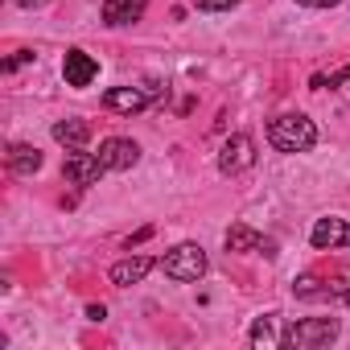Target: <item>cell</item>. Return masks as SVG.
<instances>
[{
    "mask_svg": "<svg viewBox=\"0 0 350 350\" xmlns=\"http://www.w3.org/2000/svg\"><path fill=\"white\" fill-rule=\"evenodd\" d=\"M87 317H91V321H103V317H107V309H103V305H87Z\"/></svg>",
    "mask_w": 350,
    "mask_h": 350,
    "instance_id": "cell-21",
    "label": "cell"
},
{
    "mask_svg": "<svg viewBox=\"0 0 350 350\" xmlns=\"http://www.w3.org/2000/svg\"><path fill=\"white\" fill-rule=\"evenodd\" d=\"M194 9H202V13H227V9H235L239 0H190Z\"/></svg>",
    "mask_w": 350,
    "mask_h": 350,
    "instance_id": "cell-18",
    "label": "cell"
},
{
    "mask_svg": "<svg viewBox=\"0 0 350 350\" xmlns=\"http://www.w3.org/2000/svg\"><path fill=\"white\" fill-rule=\"evenodd\" d=\"M309 243H313L317 252L350 247V223H346V219H317L313 231H309Z\"/></svg>",
    "mask_w": 350,
    "mask_h": 350,
    "instance_id": "cell-7",
    "label": "cell"
},
{
    "mask_svg": "<svg viewBox=\"0 0 350 350\" xmlns=\"http://www.w3.org/2000/svg\"><path fill=\"white\" fill-rule=\"evenodd\" d=\"M161 272L169 280H182V284H194L206 276V252L198 243H178L165 260H161Z\"/></svg>",
    "mask_w": 350,
    "mask_h": 350,
    "instance_id": "cell-3",
    "label": "cell"
},
{
    "mask_svg": "<svg viewBox=\"0 0 350 350\" xmlns=\"http://www.w3.org/2000/svg\"><path fill=\"white\" fill-rule=\"evenodd\" d=\"M148 87H111L107 95H103V107L107 111H116V116H136V111H144L148 107Z\"/></svg>",
    "mask_w": 350,
    "mask_h": 350,
    "instance_id": "cell-9",
    "label": "cell"
},
{
    "mask_svg": "<svg viewBox=\"0 0 350 350\" xmlns=\"http://www.w3.org/2000/svg\"><path fill=\"white\" fill-rule=\"evenodd\" d=\"M293 288H297V297H309V301H321V297H329V288H321V280H317V276H301Z\"/></svg>",
    "mask_w": 350,
    "mask_h": 350,
    "instance_id": "cell-16",
    "label": "cell"
},
{
    "mask_svg": "<svg viewBox=\"0 0 350 350\" xmlns=\"http://www.w3.org/2000/svg\"><path fill=\"white\" fill-rule=\"evenodd\" d=\"M247 338H252V346H280L284 338L276 334V313H268V317H260V321L252 325V334H247Z\"/></svg>",
    "mask_w": 350,
    "mask_h": 350,
    "instance_id": "cell-15",
    "label": "cell"
},
{
    "mask_svg": "<svg viewBox=\"0 0 350 350\" xmlns=\"http://www.w3.org/2000/svg\"><path fill=\"white\" fill-rule=\"evenodd\" d=\"M95 75H99V62H95L87 50H66V58H62V79H66V87H91Z\"/></svg>",
    "mask_w": 350,
    "mask_h": 350,
    "instance_id": "cell-8",
    "label": "cell"
},
{
    "mask_svg": "<svg viewBox=\"0 0 350 350\" xmlns=\"http://www.w3.org/2000/svg\"><path fill=\"white\" fill-rule=\"evenodd\" d=\"M256 165V140L247 136V132H235L227 144H223V152H219V169L227 173V178H235V173H243V169H252Z\"/></svg>",
    "mask_w": 350,
    "mask_h": 350,
    "instance_id": "cell-5",
    "label": "cell"
},
{
    "mask_svg": "<svg viewBox=\"0 0 350 350\" xmlns=\"http://www.w3.org/2000/svg\"><path fill=\"white\" fill-rule=\"evenodd\" d=\"M99 161H103V169L124 173V169H132V165L140 161V148H136V140H128V136H107V140L99 144Z\"/></svg>",
    "mask_w": 350,
    "mask_h": 350,
    "instance_id": "cell-6",
    "label": "cell"
},
{
    "mask_svg": "<svg viewBox=\"0 0 350 350\" xmlns=\"http://www.w3.org/2000/svg\"><path fill=\"white\" fill-rule=\"evenodd\" d=\"M9 169L13 173H38L42 169V152L33 144H9Z\"/></svg>",
    "mask_w": 350,
    "mask_h": 350,
    "instance_id": "cell-14",
    "label": "cell"
},
{
    "mask_svg": "<svg viewBox=\"0 0 350 350\" xmlns=\"http://www.w3.org/2000/svg\"><path fill=\"white\" fill-rule=\"evenodd\" d=\"M338 317H301L284 329V346H297V350H317V346H329L338 338Z\"/></svg>",
    "mask_w": 350,
    "mask_h": 350,
    "instance_id": "cell-2",
    "label": "cell"
},
{
    "mask_svg": "<svg viewBox=\"0 0 350 350\" xmlns=\"http://www.w3.org/2000/svg\"><path fill=\"white\" fill-rule=\"evenodd\" d=\"M346 305H350V293H346Z\"/></svg>",
    "mask_w": 350,
    "mask_h": 350,
    "instance_id": "cell-23",
    "label": "cell"
},
{
    "mask_svg": "<svg viewBox=\"0 0 350 350\" xmlns=\"http://www.w3.org/2000/svg\"><path fill=\"white\" fill-rule=\"evenodd\" d=\"M152 268H157V260H152V256H128V260L111 264V284H120V288H128V284H140V280H144Z\"/></svg>",
    "mask_w": 350,
    "mask_h": 350,
    "instance_id": "cell-10",
    "label": "cell"
},
{
    "mask_svg": "<svg viewBox=\"0 0 350 350\" xmlns=\"http://www.w3.org/2000/svg\"><path fill=\"white\" fill-rule=\"evenodd\" d=\"M268 144H272L276 152H309V148L317 144V128H313L309 116L288 111V116H276V120L268 124Z\"/></svg>",
    "mask_w": 350,
    "mask_h": 350,
    "instance_id": "cell-1",
    "label": "cell"
},
{
    "mask_svg": "<svg viewBox=\"0 0 350 350\" xmlns=\"http://www.w3.org/2000/svg\"><path fill=\"white\" fill-rule=\"evenodd\" d=\"M62 173H66V182H75V186H95L99 178H103V161H99V152H83V148H70L66 152V161H62Z\"/></svg>",
    "mask_w": 350,
    "mask_h": 350,
    "instance_id": "cell-4",
    "label": "cell"
},
{
    "mask_svg": "<svg viewBox=\"0 0 350 350\" xmlns=\"http://www.w3.org/2000/svg\"><path fill=\"white\" fill-rule=\"evenodd\" d=\"M144 9H148V0H103V21H107L111 29L136 25V21L144 17Z\"/></svg>",
    "mask_w": 350,
    "mask_h": 350,
    "instance_id": "cell-11",
    "label": "cell"
},
{
    "mask_svg": "<svg viewBox=\"0 0 350 350\" xmlns=\"http://www.w3.org/2000/svg\"><path fill=\"white\" fill-rule=\"evenodd\" d=\"M264 247V256H276L272 252V239H264L260 231H252V227H243V223H235L231 231H227V252H260Z\"/></svg>",
    "mask_w": 350,
    "mask_h": 350,
    "instance_id": "cell-12",
    "label": "cell"
},
{
    "mask_svg": "<svg viewBox=\"0 0 350 350\" xmlns=\"http://www.w3.org/2000/svg\"><path fill=\"white\" fill-rule=\"evenodd\" d=\"M54 140L66 144V148H83L91 140V124L87 120H58L54 124Z\"/></svg>",
    "mask_w": 350,
    "mask_h": 350,
    "instance_id": "cell-13",
    "label": "cell"
},
{
    "mask_svg": "<svg viewBox=\"0 0 350 350\" xmlns=\"http://www.w3.org/2000/svg\"><path fill=\"white\" fill-rule=\"evenodd\" d=\"M25 62H33V50H17V54L5 62V70H17V66H25Z\"/></svg>",
    "mask_w": 350,
    "mask_h": 350,
    "instance_id": "cell-19",
    "label": "cell"
},
{
    "mask_svg": "<svg viewBox=\"0 0 350 350\" xmlns=\"http://www.w3.org/2000/svg\"><path fill=\"white\" fill-rule=\"evenodd\" d=\"M13 5H21V9H42V5H50V0H13Z\"/></svg>",
    "mask_w": 350,
    "mask_h": 350,
    "instance_id": "cell-22",
    "label": "cell"
},
{
    "mask_svg": "<svg viewBox=\"0 0 350 350\" xmlns=\"http://www.w3.org/2000/svg\"><path fill=\"white\" fill-rule=\"evenodd\" d=\"M346 79H350V62H346V66H338L334 75H313V87L321 91V87H338V83H346Z\"/></svg>",
    "mask_w": 350,
    "mask_h": 350,
    "instance_id": "cell-17",
    "label": "cell"
},
{
    "mask_svg": "<svg viewBox=\"0 0 350 350\" xmlns=\"http://www.w3.org/2000/svg\"><path fill=\"white\" fill-rule=\"evenodd\" d=\"M297 5H305V9H334V5H342V0H297Z\"/></svg>",
    "mask_w": 350,
    "mask_h": 350,
    "instance_id": "cell-20",
    "label": "cell"
}]
</instances>
